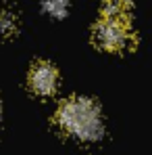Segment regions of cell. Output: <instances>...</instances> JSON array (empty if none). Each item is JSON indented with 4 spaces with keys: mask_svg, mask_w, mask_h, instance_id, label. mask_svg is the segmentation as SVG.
<instances>
[{
    "mask_svg": "<svg viewBox=\"0 0 152 155\" xmlns=\"http://www.w3.org/2000/svg\"><path fill=\"white\" fill-rule=\"evenodd\" d=\"M129 17H131V4H129V0H106L104 6H102L100 19L129 23Z\"/></svg>",
    "mask_w": 152,
    "mask_h": 155,
    "instance_id": "cell-4",
    "label": "cell"
},
{
    "mask_svg": "<svg viewBox=\"0 0 152 155\" xmlns=\"http://www.w3.org/2000/svg\"><path fill=\"white\" fill-rule=\"evenodd\" d=\"M56 126L65 134L83 143H96L104 136L100 107L88 97L65 99L56 109Z\"/></svg>",
    "mask_w": 152,
    "mask_h": 155,
    "instance_id": "cell-1",
    "label": "cell"
},
{
    "mask_svg": "<svg viewBox=\"0 0 152 155\" xmlns=\"http://www.w3.org/2000/svg\"><path fill=\"white\" fill-rule=\"evenodd\" d=\"M94 42L96 46L108 52H121L127 51L133 42V36L129 31V23L121 21H110V19H100L94 25Z\"/></svg>",
    "mask_w": 152,
    "mask_h": 155,
    "instance_id": "cell-2",
    "label": "cell"
},
{
    "mask_svg": "<svg viewBox=\"0 0 152 155\" xmlns=\"http://www.w3.org/2000/svg\"><path fill=\"white\" fill-rule=\"evenodd\" d=\"M27 82H29V88L36 94L50 97L56 92V86H58V69L50 61H36L29 69Z\"/></svg>",
    "mask_w": 152,
    "mask_h": 155,
    "instance_id": "cell-3",
    "label": "cell"
},
{
    "mask_svg": "<svg viewBox=\"0 0 152 155\" xmlns=\"http://www.w3.org/2000/svg\"><path fill=\"white\" fill-rule=\"evenodd\" d=\"M67 6H69L67 0H46L44 2V8L50 13L52 17H63L67 13Z\"/></svg>",
    "mask_w": 152,
    "mask_h": 155,
    "instance_id": "cell-6",
    "label": "cell"
},
{
    "mask_svg": "<svg viewBox=\"0 0 152 155\" xmlns=\"http://www.w3.org/2000/svg\"><path fill=\"white\" fill-rule=\"evenodd\" d=\"M17 31V17L8 11H0V36H11Z\"/></svg>",
    "mask_w": 152,
    "mask_h": 155,
    "instance_id": "cell-5",
    "label": "cell"
}]
</instances>
